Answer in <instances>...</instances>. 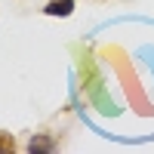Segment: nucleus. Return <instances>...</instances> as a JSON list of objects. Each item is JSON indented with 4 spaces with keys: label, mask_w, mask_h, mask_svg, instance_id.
<instances>
[{
    "label": "nucleus",
    "mask_w": 154,
    "mask_h": 154,
    "mask_svg": "<svg viewBox=\"0 0 154 154\" xmlns=\"http://www.w3.org/2000/svg\"><path fill=\"white\" fill-rule=\"evenodd\" d=\"M43 12H46V16H62V19H65V16L74 12V0H49Z\"/></svg>",
    "instance_id": "obj_1"
},
{
    "label": "nucleus",
    "mask_w": 154,
    "mask_h": 154,
    "mask_svg": "<svg viewBox=\"0 0 154 154\" xmlns=\"http://www.w3.org/2000/svg\"><path fill=\"white\" fill-rule=\"evenodd\" d=\"M28 151H53V142H49L46 136H34L31 145H28Z\"/></svg>",
    "instance_id": "obj_2"
},
{
    "label": "nucleus",
    "mask_w": 154,
    "mask_h": 154,
    "mask_svg": "<svg viewBox=\"0 0 154 154\" xmlns=\"http://www.w3.org/2000/svg\"><path fill=\"white\" fill-rule=\"evenodd\" d=\"M0 151H3V154L16 151V139H12L9 133H0Z\"/></svg>",
    "instance_id": "obj_3"
}]
</instances>
